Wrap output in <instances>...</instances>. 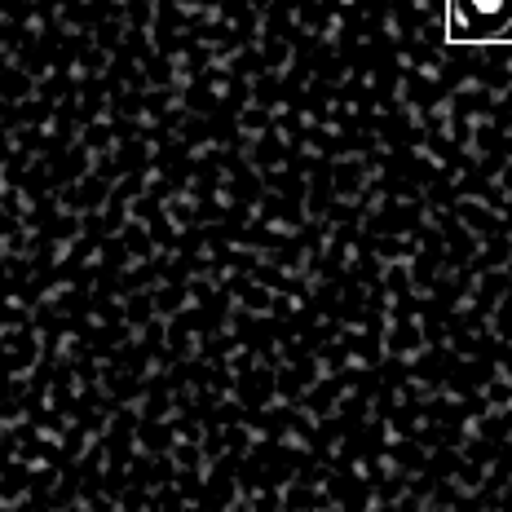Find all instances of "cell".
Wrapping results in <instances>:
<instances>
[{"label": "cell", "instance_id": "obj_1", "mask_svg": "<svg viewBox=\"0 0 512 512\" xmlns=\"http://www.w3.org/2000/svg\"><path fill=\"white\" fill-rule=\"evenodd\" d=\"M455 45H512V0H446Z\"/></svg>", "mask_w": 512, "mask_h": 512}]
</instances>
